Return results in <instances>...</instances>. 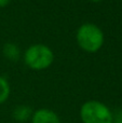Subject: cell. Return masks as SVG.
<instances>
[{
    "label": "cell",
    "instance_id": "obj_5",
    "mask_svg": "<svg viewBox=\"0 0 122 123\" xmlns=\"http://www.w3.org/2000/svg\"><path fill=\"white\" fill-rule=\"evenodd\" d=\"M32 110L29 106H26V105H19V106H16L13 110V119L16 122L19 123H24L26 121H28L29 119H31L32 116Z\"/></svg>",
    "mask_w": 122,
    "mask_h": 123
},
{
    "label": "cell",
    "instance_id": "obj_6",
    "mask_svg": "<svg viewBox=\"0 0 122 123\" xmlns=\"http://www.w3.org/2000/svg\"><path fill=\"white\" fill-rule=\"evenodd\" d=\"M2 52H3V55L6 56L9 61L15 62L18 60V57H19V49L14 43H11V42L6 43V44L3 45Z\"/></svg>",
    "mask_w": 122,
    "mask_h": 123
},
{
    "label": "cell",
    "instance_id": "obj_2",
    "mask_svg": "<svg viewBox=\"0 0 122 123\" xmlns=\"http://www.w3.org/2000/svg\"><path fill=\"white\" fill-rule=\"evenodd\" d=\"M54 53L48 45H30L24 53V62L32 70H43L52 65Z\"/></svg>",
    "mask_w": 122,
    "mask_h": 123
},
{
    "label": "cell",
    "instance_id": "obj_8",
    "mask_svg": "<svg viewBox=\"0 0 122 123\" xmlns=\"http://www.w3.org/2000/svg\"><path fill=\"white\" fill-rule=\"evenodd\" d=\"M11 2V0H0V8H4Z\"/></svg>",
    "mask_w": 122,
    "mask_h": 123
},
{
    "label": "cell",
    "instance_id": "obj_10",
    "mask_svg": "<svg viewBox=\"0 0 122 123\" xmlns=\"http://www.w3.org/2000/svg\"><path fill=\"white\" fill-rule=\"evenodd\" d=\"M112 123H122V121H114Z\"/></svg>",
    "mask_w": 122,
    "mask_h": 123
},
{
    "label": "cell",
    "instance_id": "obj_3",
    "mask_svg": "<svg viewBox=\"0 0 122 123\" xmlns=\"http://www.w3.org/2000/svg\"><path fill=\"white\" fill-rule=\"evenodd\" d=\"M114 113L105 104L98 100H88L80 108L83 123H112Z\"/></svg>",
    "mask_w": 122,
    "mask_h": 123
},
{
    "label": "cell",
    "instance_id": "obj_7",
    "mask_svg": "<svg viewBox=\"0 0 122 123\" xmlns=\"http://www.w3.org/2000/svg\"><path fill=\"white\" fill-rule=\"evenodd\" d=\"M10 84L8 80L3 77H0V105L3 104L10 96Z\"/></svg>",
    "mask_w": 122,
    "mask_h": 123
},
{
    "label": "cell",
    "instance_id": "obj_1",
    "mask_svg": "<svg viewBox=\"0 0 122 123\" xmlns=\"http://www.w3.org/2000/svg\"><path fill=\"white\" fill-rule=\"evenodd\" d=\"M76 40L83 51L88 53H95L103 47L104 34L95 24L84 23L78 28Z\"/></svg>",
    "mask_w": 122,
    "mask_h": 123
},
{
    "label": "cell",
    "instance_id": "obj_9",
    "mask_svg": "<svg viewBox=\"0 0 122 123\" xmlns=\"http://www.w3.org/2000/svg\"><path fill=\"white\" fill-rule=\"evenodd\" d=\"M91 1H93V2H99V1H102V0H91Z\"/></svg>",
    "mask_w": 122,
    "mask_h": 123
},
{
    "label": "cell",
    "instance_id": "obj_4",
    "mask_svg": "<svg viewBox=\"0 0 122 123\" xmlns=\"http://www.w3.org/2000/svg\"><path fill=\"white\" fill-rule=\"evenodd\" d=\"M30 120H31V123H61L57 113L47 108L36 110L32 113Z\"/></svg>",
    "mask_w": 122,
    "mask_h": 123
}]
</instances>
